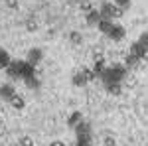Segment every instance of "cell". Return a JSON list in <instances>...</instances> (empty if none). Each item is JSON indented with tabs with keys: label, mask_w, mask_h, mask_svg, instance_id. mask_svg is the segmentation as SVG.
Returning <instances> with one entry per match:
<instances>
[{
	"label": "cell",
	"mask_w": 148,
	"mask_h": 146,
	"mask_svg": "<svg viewBox=\"0 0 148 146\" xmlns=\"http://www.w3.org/2000/svg\"><path fill=\"white\" fill-rule=\"evenodd\" d=\"M99 77H101V81L105 85H109V83H123L126 77V67L121 65V63H114L113 67H105V71Z\"/></svg>",
	"instance_id": "cell-1"
},
{
	"label": "cell",
	"mask_w": 148,
	"mask_h": 146,
	"mask_svg": "<svg viewBox=\"0 0 148 146\" xmlns=\"http://www.w3.org/2000/svg\"><path fill=\"white\" fill-rule=\"evenodd\" d=\"M123 8H119V6H114V4H109V2H105L101 6V10H99V14H101V20H113V18H121L123 16Z\"/></svg>",
	"instance_id": "cell-2"
},
{
	"label": "cell",
	"mask_w": 148,
	"mask_h": 146,
	"mask_svg": "<svg viewBox=\"0 0 148 146\" xmlns=\"http://www.w3.org/2000/svg\"><path fill=\"white\" fill-rule=\"evenodd\" d=\"M109 38L113 40V42H121L123 38L126 36V30L123 28V26H119V24H113V28H111V32H109Z\"/></svg>",
	"instance_id": "cell-3"
},
{
	"label": "cell",
	"mask_w": 148,
	"mask_h": 146,
	"mask_svg": "<svg viewBox=\"0 0 148 146\" xmlns=\"http://www.w3.org/2000/svg\"><path fill=\"white\" fill-rule=\"evenodd\" d=\"M42 57H44V53H42V49H38V47H34V49H30V51H28V59H26V61H28V63H30V65H38V63H40V61H42Z\"/></svg>",
	"instance_id": "cell-4"
},
{
	"label": "cell",
	"mask_w": 148,
	"mask_h": 146,
	"mask_svg": "<svg viewBox=\"0 0 148 146\" xmlns=\"http://www.w3.org/2000/svg\"><path fill=\"white\" fill-rule=\"evenodd\" d=\"M14 95H16V87H14L12 83H6V85L0 87V97H2L4 101H10Z\"/></svg>",
	"instance_id": "cell-5"
},
{
	"label": "cell",
	"mask_w": 148,
	"mask_h": 146,
	"mask_svg": "<svg viewBox=\"0 0 148 146\" xmlns=\"http://www.w3.org/2000/svg\"><path fill=\"white\" fill-rule=\"evenodd\" d=\"M20 63L22 61H10V65L6 67V73L10 79H18L20 77Z\"/></svg>",
	"instance_id": "cell-6"
},
{
	"label": "cell",
	"mask_w": 148,
	"mask_h": 146,
	"mask_svg": "<svg viewBox=\"0 0 148 146\" xmlns=\"http://www.w3.org/2000/svg\"><path fill=\"white\" fill-rule=\"evenodd\" d=\"M34 77V65H30L28 61H22L20 63V79H28Z\"/></svg>",
	"instance_id": "cell-7"
},
{
	"label": "cell",
	"mask_w": 148,
	"mask_h": 146,
	"mask_svg": "<svg viewBox=\"0 0 148 146\" xmlns=\"http://www.w3.org/2000/svg\"><path fill=\"white\" fill-rule=\"evenodd\" d=\"M85 20H87L89 26H97V24L101 22V14H99V10H91V12H87Z\"/></svg>",
	"instance_id": "cell-8"
},
{
	"label": "cell",
	"mask_w": 148,
	"mask_h": 146,
	"mask_svg": "<svg viewBox=\"0 0 148 146\" xmlns=\"http://www.w3.org/2000/svg\"><path fill=\"white\" fill-rule=\"evenodd\" d=\"M79 123H83V114H81L79 111H75V112H71V117H69V121H67V124L71 126V128H75Z\"/></svg>",
	"instance_id": "cell-9"
},
{
	"label": "cell",
	"mask_w": 148,
	"mask_h": 146,
	"mask_svg": "<svg viewBox=\"0 0 148 146\" xmlns=\"http://www.w3.org/2000/svg\"><path fill=\"white\" fill-rule=\"evenodd\" d=\"M138 63H140V57L138 56H132V53H128L125 59V67H130V69H134L138 67Z\"/></svg>",
	"instance_id": "cell-10"
},
{
	"label": "cell",
	"mask_w": 148,
	"mask_h": 146,
	"mask_svg": "<svg viewBox=\"0 0 148 146\" xmlns=\"http://www.w3.org/2000/svg\"><path fill=\"white\" fill-rule=\"evenodd\" d=\"M75 132H77V136H83V134H91V126L87 123H79L77 126H75Z\"/></svg>",
	"instance_id": "cell-11"
},
{
	"label": "cell",
	"mask_w": 148,
	"mask_h": 146,
	"mask_svg": "<svg viewBox=\"0 0 148 146\" xmlns=\"http://www.w3.org/2000/svg\"><path fill=\"white\" fill-rule=\"evenodd\" d=\"M71 83H73L75 87H83V85H87V79L83 77V73H81V71H77V73L73 75V79H71Z\"/></svg>",
	"instance_id": "cell-12"
},
{
	"label": "cell",
	"mask_w": 148,
	"mask_h": 146,
	"mask_svg": "<svg viewBox=\"0 0 148 146\" xmlns=\"http://www.w3.org/2000/svg\"><path fill=\"white\" fill-rule=\"evenodd\" d=\"M10 56H8V51H4V49H0V69H6L10 65Z\"/></svg>",
	"instance_id": "cell-13"
},
{
	"label": "cell",
	"mask_w": 148,
	"mask_h": 146,
	"mask_svg": "<svg viewBox=\"0 0 148 146\" xmlns=\"http://www.w3.org/2000/svg\"><path fill=\"white\" fill-rule=\"evenodd\" d=\"M97 28L101 30L103 34H109V32H111V28H113V20H101V22L97 24Z\"/></svg>",
	"instance_id": "cell-14"
},
{
	"label": "cell",
	"mask_w": 148,
	"mask_h": 146,
	"mask_svg": "<svg viewBox=\"0 0 148 146\" xmlns=\"http://www.w3.org/2000/svg\"><path fill=\"white\" fill-rule=\"evenodd\" d=\"M8 103H10L14 109H24V105H26V103H24V99L20 97V95H14V97H12Z\"/></svg>",
	"instance_id": "cell-15"
},
{
	"label": "cell",
	"mask_w": 148,
	"mask_h": 146,
	"mask_svg": "<svg viewBox=\"0 0 148 146\" xmlns=\"http://www.w3.org/2000/svg\"><path fill=\"white\" fill-rule=\"evenodd\" d=\"M81 73H83V77L87 79V83H89V81H95V79H97V73H95L93 69H89V67H83V69H81Z\"/></svg>",
	"instance_id": "cell-16"
},
{
	"label": "cell",
	"mask_w": 148,
	"mask_h": 146,
	"mask_svg": "<svg viewBox=\"0 0 148 146\" xmlns=\"http://www.w3.org/2000/svg\"><path fill=\"white\" fill-rule=\"evenodd\" d=\"M91 69L95 71V73H97V77L101 75L103 71H105V61H103V57H101V59H95V65H93Z\"/></svg>",
	"instance_id": "cell-17"
},
{
	"label": "cell",
	"mask_w": 148,
	"mask_h": 146,
	"mask_svg": "<svg viewBox=\"0 0 148 146\" xmlns=\"http://www.w3.org/2000/svg\"><path fill=\"white\" fill-rule=\"evenodd\" d=\"M107 91L111 93V95H121V83H109V85H105Z\"/></svg>",
	"instance_id": "cell-18"
},
{
	"label": "cell",
	"mask_w": 148,
	"mask_h": 146,
	"mask_svg": "<svg viewBox=\"0 0 148 146\" xmlns=\"http://www.w3.org/2000/svg\"><path fill=\"white\" fill-rule=\"evenodd\" d=\"M18 144H20V146H34V138H32V136H28V134H24V136H20Z\"/></svg>",
	"instance_id": "cell-19"
},
{
	"label": "cell",
	"mask_w": 148,
	"mask_h": 146,
	"mask_svg": "<svg viewBox=\"0 0 148 146\" xmlns=\"http://www.w3.org/2000/svg\"><path fill=\"white\" fill-rule=\"evenodd\" d=\"M24 81H26V85H28L30 89H36V87H40V81L36 79V75H34V77H28V79H24Z\"/></svg>",
	"instance_id": "cell-20"
},
{
	"label": "cell",
	"mask_w": 148,
	"mask_h": 146,
	"mask_svg": "<svg viewBox=\"0 0 148 146\" xmlns=\"http://www.w3.org/2000/svg\"><path fill=\"white\" fill-rule=\"evenodd\" d=\"M138 45H140L142 49H148V32H144V34L140 36V40H138Z\"/></svg>",
	"instance_id": "cell-21"
},
{
	"label": "cell",
	"mask_w": 148,
	"mask_h": 146,
	"mask_svg": "<svg viewBox=\"0 0 148 146\" xmlns=\"http://www.w3.org/2000/svg\"><path fill=\"white\" fill-rule=\"evenodd\" d=\"M69 40H71V42H73L75 45H79L81 42H83V40H81V34H79V32H71V34H69Z\"/></svg>",
	"instance_id": "cell-22"
},
{
	"label": "cell",
	"mask_w": 148,
	"mask_h": 146,
	"mask_svg": "<svg viewBox=\"0 0 148 146\" xmlns=\"http://www.w3.org/2000/svg\"><path fill=\"white\" fill-rule=\"evenodd\" d=\"M113 4H114V6H119V8H123V10H126V8L130 6V0H114Z\"/></svg>",
	"instance_id": "cell-23"
},
{
	"label": "cell",
	"mask_w": 148,
	"mask_h": 146,
	"mask_svg": "<svg viewBox=\"0 0 148 146\" xmlns=\"http://www.w3.org/2000/svg\"><path fill=\"white\" fill-rule=\"evenodd\" d=\"M140 51H142V47L138 45V42H134V44L130 45V51H128V53H132V56H140Z\"/></svg>",
	"instance_id": "cell-24"
},
{
	"label": "cell",
	"mask_w": 148,
	"mask_h": 146,
	"mask_svg": "<svg viewBox=\"0 0 148 146\" xmlns=\"http://www.w3.org/2000/svg\"><path fill=\"white\" fill-rule=\"evenodd\" d=\"M26 28H28L30 32H36V28H38V24L34 22V18H30V20L26 22Z\"/></svg>",
	"instance_id": "cell-25"
},
{
	"label": "cell",
	"mask_w": 148,
	"mask_h": 146,
	"mask_svg": "<svg viewBox=\"0 0 148 146\" xmlns=\"http://www.w3.org/2000/svg\"><path fill=\"white\" fill-rule=\"evenodd\" d=\"M105 146H116L114 138H111V136H105Z\"/></svg>",
	"instance_id": "cell-26"
},
{
	"label": "cell",
	"mask_w": 148,
	"mask_h": 146,
	"mask_svg": "<svg viewBox=\"0 0 148 146\" xmlns=\"http://www.w3.org/2000/svg\"><path fill=\"white\" fill-rule=\"evenodd\" d=\"M138 57H140V61H144V63H146V61H148V49H142Z\"/></svg>",
	"instance_id": "cell-27"
},
{
	"label": "cell",
	"mask_w": 148,
	"mask_h": 146,
	"mask_svg": "<svg viewBox=\"0 0 148 146\" xmlns=\"http://www.w3.org/2000/svg\"><path fill=\"white\" fill-rule=\"evenodd\" d=\"M6 4H8V8H12V10L18 8V0H6Z\"/></svg>",
	"instance_id": "cell-28"
},
{
	"label": "cell",
	"mask_w": 148,
	"mask_h": 146,
	"mask_svg": "<svg viewBox=\"0 0 148 146\" xmlns=\"http://www.w3.org/2000/svg\"><path fill=\"white\" fill-rule=\"evenodd\" d=\"M81 10H85V12H91L93 8H91V4H89V2H81Z\"/></svg>",
	"instance_id": "cell-29"
},
{
	"label": "cell",
	"mask_w": 148,
	"mask_h": 146,
	"mask_svg": "<svg viewBox=\"0 0 148 146\" xmlns=\"http://www.w3.org/2000/svg\"><path fill=\"white\" fill-rule=\"evenodd\" d=\"M49 146H65V142H61V140H53Z\"/></svg>",
	"instance_id": "cell-30"
},
{
	"label": "cell",
	"mask_w": 148,
	"mask_h": 146,
	"mask_svg": "<svg viewBox=\"0 0 148 146\" xmlns=\"http://www.w3.org/2000/svg\"><path fill=\"white\" fill-rule=\"evenodd\" d=\"M77 146H91V144H77Z\"/></svg>",
	"instance_id": "cell-31"
}]
</instances>
